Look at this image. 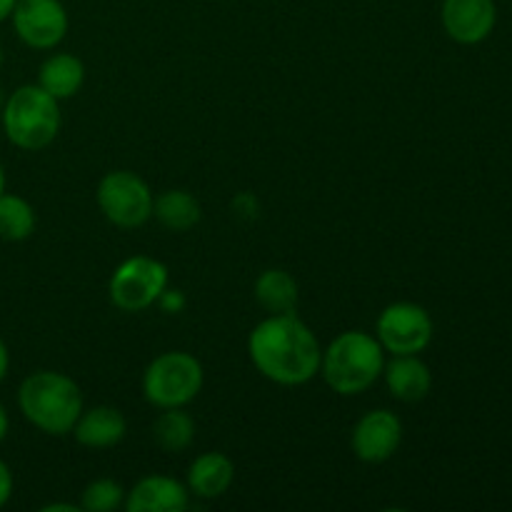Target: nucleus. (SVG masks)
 I'll use <instances>...</instances> for the list:
<instances>
[{
	"label": "nucleus",
	"instance_id": "nucleus-1",
	"mask_svg": "<svg viewBox=\"0 0 512 512\" xmlns=\"http://www.w3.org/2000/svg\"><path fill=\"white\" fill-rule=\"evenodd\" d=\"M248 353L263 378L288 388L310 383L320 373L323 358L315 333L295 313L270 315L255 325Z\"/></svg>",
	"mask_w": 512,
	"mask_h": 512
},
{
	"label": "nucleus",
	"instance_id": "nucleus-2",
	"mask_svg": "<svg viewBox=\"0 0 512 512\" xmlns=\"http://www.w3.org/2000/svg\"><path fill=\"white\" fill-rule=\"evenodd\" d=\"M18 408L23 418L45 435L73 433L80 413L83 395L75 380L55 370H38L20 383Z\"/></svg>",
	"mask_w": 512,
	"mask_h": 512
},
{
	"label": "nucleus",
	"instance_id": "nucleus-3",
	"mask_svg": "<svg viewBox=\"0 0 512 512\" xmlns=\"http://www.w3.org/2000/svg\"><path fill=\"white\" fill-rule=\"evenodd\" d=\"M385 350L370 333L348 330L338 335L320 358V373L338 395H360L383 375Z\"/></svg>",
	"mask_w": 512,
	"mask_h": 512
},
{
	"label": "nucleus",
	"instance_id": "nucleus-4",
	"mask_svg": "<svg viewBox=\"0 0 512 512\" xmlns=\"http://www.w3.org/2000/svg\"><path fill=\"white\" fill-rule=\"evenodd\" d=\"M3 133L20 150H43L60 133V105L40 85H20L3 103Z\"/></svg>",
	"mask_w": 512,
	"mask_h": 512
},
{
	"label": "nucleus",
	"instance_id": "nucleus-5",
	"mask_svg": "<svg viewBox=\"0 0 512 512\" xmlns=\"http://www.w3.org/2000/svg\"><path fill=\"white\" fill-rule=\"evenodd\" d=\"M203 390V365L183 350L163 353L143 375L145 400L155 408H183Z\"/></svg>",
	"mask_w": 512,
	"mask_h": 512
},
{
	"label": "nucleus",
	"instance_id": "nucleus-6",
	"mask_svg": "<svg viewBox=\"0 0 512 512\" xmlns=\"http://www.w3.org/2000/svg\"><path fill=\"white\" fill-rule=\"evenodd\" d=\"M168 288V268L148 255H135L120 263L110 278V300L123 313H140L160 300Z\"/></svg>",
	"mask_w": 512,
	"mask_h": 512
},
{
	"label": "nucleus",
	"instance_id": "nucleus-7",
	"mask_svg": "<svg viewBox=\"0 0 512 512\" xmlns=\"http://www.w3.org/2000/svg\"><path fill=\"white\" fill-rule=\"evenodd\" d=\"M153 193L140 175L130 170L108 173L98 185V205L105 218L118 228H140L153 215Z\"/></svg>",
	"mask_w": 512,
	"mask_h": 512
},
{
	"label": "nucleus",
	"instance_id": "nucleus-8",
	"mask_svg": "<svg viewBox=\"0 0 512 512\" xmlns=\"http://www.w3.org/2000/svg\"><path fill=\"white\" fill-rule=\"evenodd\" d=\"M433 340V318L418 303H393L378 318V343L393 355H418Z\"/></svg>",
	"mask_w": 512,
	"mask_h": 512
},
{
	"label": "nucleus",
	"instance_id": "nucleus-9",
	"mask_svg": "<svg viewBox=\"0 0 512 512\" xmlns=\"http://www.w3.org/2000/svg\"><path fill=\"white\" fill-rule=\"evenodd\" d=\"M10 20L15 35L33 50L55 48L68 33V10L60 0H18Z\"/></svg>",
	"mask_w": 512,
	"mask_h": 512
},
{
	"label": "nucleus",
	"instance_id": "nucleus-10",
	"mask_svg": "<svg viewBox=\"0 0 512 512\" xmlns=\"http://www.w3.org/2000/svg\"><path fill=\"white\" fill-rule=\"evenodd\" d=\"M443 28L460 45H478L490 38L498 23L495 0H443Z\"/></svg>",
	"mask_w": 512,
	"mask_h": 512
},
{
	"label": "nucleus",
	"instance_id": "nucleus-11",
	"mask_svg": "<svg viewBox=\"0 0 512 512\" xmlns=\"http://www.w3.org/2000/svg\"><path fill=\"white\" fill-rule=\"evenodd\" d=\"M403 440V423L390 410L365 413L353 428V453L363 463H385L395 455Z\"/></svg>",
	"mask_w": 512,
	"mask_h": 512
},
{
	"label": "nucleus",
	"instance_id": "nucleus-12",
	"mask_svg": "<svg viewBox=\"0 0 512 512\" xmlns=\"http://www.w3.org/2000/svg\"><path fill=\"white\" fill-rule=\"evenodd\" d=\"M123 505L128 512H183L190 505V490L173 478L150 475L133 485Z\"/></svg>",
	"mask_w": 512,
	"mask_h": 512
},
{
	"label": "nucleus",
	"instance_id": "nucleus-13",
	"mask_svg": "<svg viewBox=\"0 0 512 512\" xmlns=\"http://www.w3.org/2000/svg\"><path fill=\"white\" fill-rule=\"evenodd\" d=\"M383 373L390 395L403 403H420L433 388V373L418 355H393Z\"/></svg>",
	"mask_w": 512,
	"mask_h": 512
},
{
	"label": "nucleus",
	"instance_id": "nucleus-14",
	"mask_svg": "<svg viewBox=\"0 0 512 512\" xmlns=\"http://www.w3.org/2000/svg\"><path fill=\"white\" fill-rule=\"evenodd\" d=\"M125 430H128V423L120 410L110 408V405H98V408L80 413L73 433L75 440L85 448H113L125 438Z\"/></svg>",
	"mask_w": 512,
	"mask_h": 512
},
{
	"label": "nucleus",
	"instance_id": "nucleus-15",
	"mask_svg": "<svg viewBox=\"0 0 512 512\" xmlns=\"http://www.w3.org/2000/svg\"><path fill=\"white\" fill-rule=\"evenodd\" d=\"M235 480V465L223 453H205L188 470V490L195 498L215 500L228 493Z\"/></svg>",
	"mask_w": 512,
	"mask_h": 512
},
{
	"label": "nucleus",
	"instance_id": "nucleus-16",
	"mask_svg": "<svg viewBox=\"0 0 512 512\" xmlns=\"http://www.w3.org/2000/svg\"><path fill=\"white\" fill-rule=\"evenodd\" d=\"M85 80V65L70 53H55L40 65L38 85L55 100L73 98Z\"/></svg>",
	"mask_w": 512,
	"mask_h": 512
},
{
	"label": "nucleus",
	"instance_id": "nucleus-17",
	"mask_svg": "<svg viewBox=\"0 0 512 512\" xmlns=\"http://www.w3.org/2000/svg\"><path fill=\"white\" fill-rule=\"evenodd\" d=\"M255 300L270 315L293 313L298 305V283L285 270H265L255 280Z\"/></svg>",
	"mask_w": 512,
	"mask_h": 512
},
{
	"label": "nucleus",
	"instance_id": "nucleus-18",
	"mask_svg": "<svg viewBox=\"0 0 512 512\" xmlns=\"http://www.w3.org/2000/svg\"><path fill=\"white\" fill-rule=\"evenodd\" d=\"M153 215L173 233H185L200 223V205L185 190H165L155 198Z\"/></svg>",
	"mask_w": 512,
	"mask_h": 512
},
{
	"label": "nucleus",
	"instance_id": "nucleus-19",
	"mask_svg": "<svg viewBox=\"0 0 512 512\" xmlns=\"http://www.w3.org/2000/svg\"><path fill=\"white\" fill-rule=\"evenodd\" d=\"M195 438V423L180 408H165L153 423V440L165 453H183Z\"/></svg>",
	"mask_w": 512,
	"mask_h": 512
},
{
	"label": "nucleus",
	"instance_id": "nucleus-20",
	"mask_svg": "<svg viewBox=\"0 0 512 512\" xmlns=\"http://www.w3.org/2000/svg\"><path fill=\"white\" fill-rule=\"evenodd\" d=\"M35 230V210L25 198L13 193L0 195V240L23 243Z\"/></svg>",
	"mask_w": 512,
	"mask_h": 512
},
{
	"label": "nucleus",
	"instance_id": "nucleus-21",
	"mask_svg": "<svg viewBox=\"0 0 512 512\" xmlns=\"http://www.w3.org/2000/svg\"><path fill=\"white\" fill-rule=\"evenodd\" d=\"M125 503V490L115 480H93L88 488L83 490V510L88 512H110Z\"/></svg>",
	"mask_w": 512,
	"mask_h": 512
},
{
	"label": "nucleus",
	"instance_id": "nucleus-22",
	"mask_svg": "<svg viewBox=\"0 0 512 512\" xmlns=\"http://www.w3.org/2000/svg\"><path fill=\"white\" fill-rule=\"evenodd\" d=\"M10 495H13V473H10L5 460H0V508L8 505Z\"/></svg>",
	"mask_w": 512,
	"mask_h": 512
},
{
	"label": "nucleus",
	"instance_id": "nucleus-23",
	"mask_svg": "<svg viewBox=\"0 0 512 512\" xmlns=\"http://www.w3.org/2000/svg\"><path fill=\"white\" fill-rule=\"evenodd\" d=\"M8 370H10V353H8V345H5V340L0 338V383L5 380Z\"/></svg>",
	"mask_w": 512,
	"mask_h": 512
},
{
	"label": "nucleus",
	"instance_id": "nucleus-24",
	"mask_svg": "<svg viewBox=\"0 0 512 512\" xmlns=\"http://www.w3.org/2000/svg\"><path fill=\"white\" fill-rule=\"evenodd\" d=\"M10 430V418H8V410H5V405L0 403V443L5 440V435H8Z\"/></svg>",
	"mask_w": 512,
	"mask_h": 512
},
{
	"label": "nucleus",
	"instance_id": "nucleus-25",
	"mask_svg": "<svg viewBox=\"0 0 512 512\" xmlns=\"http://www.w3.org/2000/svg\"><path fill=\"white\" fill-rule=\"evenodd\" d=\"M15 3H18V0H0V23L10 18V13H13Z\"/></svg>",
	"mask_w": 512,
	"mask_h": 512
},
{
	"label": "nucleus",
	"instance_id": "nucleus-26",
	"mask_svg": "<svg viewBox=\"0 0 512 512\" xmlns=\"http://www.w3.org/2000/svg\"><path fill=\"white\" fill-rule=\"evenodd\" d=\"M55 510H65V512H78L75 505H63V503H55V505H45L43 512H55Z\"/></svg>",
	"mask_w": 512,
	"mask_h": 512
},
{
	"label": "nucleus",
	"instance_id": "nucleus-27",
	"mask_svg": "<svg viewBox=\"0 0 512 512\" xmlns=\"http://www.w3.org/2000/svg\"><path fill=\"white\" fill-rule=\"evenodd\" d=\"M5 183H8V180H5V168L3 163H0V195L5 193Z\"/></svg>",
	"mask_w": 512,
	"mask_h": 512
},
{
	"label": "nucleus",
	"instance_id": "nucleus-28",
	"mask_svg": "<svg viewBox=\"0 0 512 512\" xmlns=\"http://www.w3.org/2000/svg\"><path fill=\"white\" fill-rule=\"evenodd\" d=\"M0 68H3V45H0Z\"/></svg>",
	"mask_w": 512,
	"mask_h": 512
}]
</instances>
